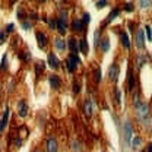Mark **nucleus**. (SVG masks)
<instances>
[{
  "instance_id": "1",
  "label": "nucleus",
  "mask_w": 152,
  "mask_h": 152,
  "mask_svg": "<svg viewBox=\"0 0 152 152\" xmlns=\"http://www.w3.org/2000/svg\"><path fill=\"white\" fill-rule=\"evenodd\" d=\"M134 110H136V117L139 123H142V126L149 130L152 127V115L149 105L146 102H139L137 105H134Z\"/></svg>"
},
{
  "instance_id": "2",
  "label": "nucleus",
  "mask_w": 152,
  "mask_h": 152,
  "mask_svg": "<svg viewBox=\"0 0 152 152\" xmlns=\"http://www.w3.org/2000/svg\"><path fill=\"white\" fill-rule=\"evenodd\" d=\"M132 134H133V127L130 121H124L123 124V139H124V143L126 145H130L132 142Z\"/></svg>"
},
{
  "instance_id": "3",
  "label": "nucleus",
  "mask_w": 152,
  "mask_h": 152,
  "mask_svg": "<svg viewBox=\"0 0 152 152\" xmlns=\"http://www.w3.org/2000/svg\"><path fill=\"white\" fill-rule=\"evenodd\" d=\"M77 64H79V57H77V54H70V56L66 58V66H67V70L70 73L75 72Z\"/></svg>"
},
{
  "instance_id": "4",
  "label": "nucleus",
  "mask_w": 152,
  "mask_h": 152,
  "mask_svg": "<svg viewBox=\"0 0 152 152\" xmlns=\"http://www.w3.org/2000/svg\"><path fill=\"white\" fill-rule=\"evenodd\" d=\"M118 73H120V67H118V64H117V63H113V64L110 66V69H108V77H110V80H111L113 83L117 82Z\"/></svg>"
},
{
  "instance_id": "5",
  "label": "nucleus",
  "mask_w": 152,
  "mask_h": 152,
  "mask_svg": "<svg viewBox=\"0 0 152 152\" xmlns=\"http://www.w3.org/2000/svg\"><path fill=\"white\" fill-rule=\"evenodd\" d=\"M66 15L67 13H64L63 15V12H61V16L57 19V31L61 34V35H64V32L67 31V23H66Z\"/></svg>"
},
{
  "instance_id": "6",
  "label": "nucleus",
  "mask_w": 152,
  "mask_h": 152,
  "mask_svg": "<svg viewBox=\"0 0 152 152\" xmlns=\"http://www.w3.org/2000/svg\"><path fill=\"white\" fill-rule=\"evenodd\" d=\"M18 113L20 117H26V114H28V105H26L25 99H19L18 101Z\"/></svg>"
},
{
  "instance_id": "7",
  "label": "nucleus",
  "mask_w": 152,
  "mask_h": 152,
  "mask_svg": "<svg viewBox=\"0 0 152 152\" xmlns=\"http://www.w3.org/2000/svg\"><path fill=\"white\" fill-rule=\"evenodd\" d=\"M35 37H37V41H38V47L39 48H45L47 47V37H45V34L38 31L35 34Z\"/></svg>"
},
{
  "instance_id": "8",
  "label": "nucleus",
  "mask_w": 152,
  "mask_h": 152,
  "mask_svg": "<svg viewBox=\"0 0 152 152\" xmlns=\"http://www.w3.org/2000/svg\"><path fill=\"white\" fill-rule=\"evenodd\" d=\"M48 82H50V85H51L53 89H58L60 85H61V79H60L58 75H51L48 77Z\"/></svg>"
},
{
  "instance_id": "9",
  "label": "nucleus",
  "mask_w": 152,
  "mask_h": 152,
  "mask_svg": "<svg viewBox=\"0 0 152 152\" xmlns=\"http://www.w3.org/2000/svg\"><path fill=\"white\" fill-rule=\"evenodd\" d=\"M136 45H137V48H140V50L145 48V39H143V31H142V29H139V31L136 32Z\"/></svg>"
},
{
  "instance_id": "10",
  "label": "nucleus",
  "mask_w": 152,
  "mask_h": 152,
  "mask_svg": "<svg viewBox=\"0 0 152 152\" xmlns=\"http://www.w3.org/2000/svg\"><path fill=\"white\" fill-rule=\"evenodd\" d=\"M72 29H73L75 32H82V31L85 29V23L82 22V19H75V20L72 22Z\"/></svg>"
},
{
  "instance_id": "11",
  "label": "nucleus",
  "mask_w": 152,
  "mask_h": 152,
  "mask_svg": "<svg viewBox=\"0 0 152 152\" xmlns=\"http://www.w3.org/2000/svg\"><path fill=\"white\" fill-rule=\"evenodd\" d=\"M9 107H6L4 108V113H3V117L0 118V132H3L4 130V127H6V124H7V120H9Z\"/></svg>"
},
{
  "instance_id": "12",
  "label": "nucleus",
  "mask_w": 152,
  "mask_h": 152,
  "mask_svg": "<svg viewBox=\"0 0 152 152\" xmlns=\"http://www.w3.org/2000/svg\"><path fill=\"white\" fill-rule=\"evenodd\" d=\"M45 149L47 152H57V140L54 137H50L45 143Z\"/></svg>"
},
{
  "instance_id": "13",
  "label": "nucleus",
  "mask_w": 152,
  "mask_h": 152,
  "mask_svg": "<svg viewBox=\"0 0 152 152\" xmlns=\"http://www.w3.org/2000/svg\"><path fill=\"white\" fill-rule=\"evenodd\" d=\"M47 60H48V64H50V67H51V69H57V67H58V64H60V63H58V58H57V56L54 54V53H50Z\"/></svg>"
},
{
  "instance_id": "14",
  "label": "nucleus",
  "mask_w": 152,
  "mask_h": 152,
  "mask_svg": "<svg viewBox=\"0 0 152 152\" xmlns=\"http://www.w3.org/2000/svg\"><path fill=\"white\" fill-rule=\"evenodd\" d=\"M83 113H85V115L89 118L91 115H92V101L88 98L86 101H85V104H83Z\"/></svg>"
},
{
  "instance_id": "15",
  "label": "nucleus",
  "mask_w": 152,
  "mask_h": 152,
  "mask_svg": "<svg viewBox=\"0 0 152 152\" xmlns=\"http://www.w3.org/2000/svg\"><path fill=\"white\" fill-rule=\"evenodd\" d=\"M120 42L124 48H130V41H129V37L124 31H120Z\"/></svg>"
},
{
  "instance_id": "16",
  "label": "nucleus",
  "mask_w": 152,
  "mask_h": 152,
  "mask_svg": "<svg viewBox=\"0 0 152 152\" xmlns=\"http://www.w3.org/2000/svg\"><path fill=\"white\" fill-rule=\"evenodd\" d=\"M118 15H120V9H117V7H115V9H113V10H111V12L108 13V16H107V19L104 20V25L110 23V22H111V20H114V19L117 18Z\"/></svg>"
},
{
  "instance_id": "17",
  "label": "nucleus",
  "mask_w": 152,
  "mask_h": 152,
  "mask_svg": "<svg viewBox=\"0 0 152 152\" xmlns=\"http://www.w3.org/2000/svg\"><path fill=\"white\" fill-rule=\"evenodd\" d=\"M54 45H56V48L57 50H61V51H64L66 50V42H64V39L63 38H60V37H57L56 39H54Z\"/></svg>"
},
{
  "instance_id": "18",
  "label": "nucleus",
  "mask_w": 152,
  "mask_h": 152,
  "mask_svg": "<svg viewBox=\"0 0 152 152\" xmlns=\"http://www.w3.org/2000/svg\"><path fill=\"white\" fill-rule=\"evenodd\" d=\"M79 50H80V53H83V54H88V51H89V47H88V42H86V39H85V38L79 39Z\"/></svg>"
},
{
  "instance_id": "19",
  "label": "nucleus",
  "mask_w": 152,
  "mask_h": 152,
  "mask_svg": "<svg viewBox=\"0 0 152 152\" xmlns=\"http://www.w3.org/2000/svg\"><path fill=\"white\" fill-rule=\"evenodd\" d=\"M69 48H70L72 54H76L79 51V42H76L75 38H70L69 39Z\"/></svg>"
},
{
  "instance_id": "20",
  "label": "nucleus",
  "mask_w": 152,
  "mask_h": 152,
  "mask_svg": "<svg viewBox=\"0 0 152 152\" xmlns=\"http://www.w3.org/2000/svg\"><path fill=\"white\" fill-rule=\"evenodd\" d=\"M99 50L102 51V53H107L108 51V48H110V41H108V38H104V39H101V42H99Z\"/></svg>"
},
{
  "instance_id": "21",
  "label": "nucleus",
  "mask_w": 152,
  "mask_h": 152,
  "mask_svg": "<svg viewBox=\"0 0 152 152\" xmlns=\"http://www.w3.org/2000/svg\"><path fill=\"white\" fill-rule=\"evenodd\" d=\"M44 69H45V63H44V61H37V63H35V73H37L38 76L44 72Z\"/></svg>"
},
{
  "instance_id": "22",
  "label": "nucleus",
  "mask_w": 152,
  "mask_h": 152,
  "mask_svg": "<svg viewBox=\"0 0 152 152\" xmlns=\"http://www.w3.org/2000/svg\"><path fill=\"white\" fill-rule=\"evenodd\" d=\"M101 29H96L95 31V34H94V45L98 48V45H99V42H101Z\"/></svg>"
},
{
  "instance_id": "23",
  "label": "nucleus",
  "mask_w": 152,
  "mask_h": 152,
  "mask_svg": "<svg viewBox=\"0 0 152 152\" xmlns=\"http://www.w3.org/2000/svg\"><path fill=\"white\" fill-rule=\"evenodd\" d=\"M70 149H72V152H82V146H80V143L77 140H72Z\"/></svg>"
},
{
  "instance_id": "24",
  "label": "nucleus",
  "mask_w": 152,
  "mask_h": 152,
  "mask_svg": "<svg viewBox=\"0 0 152 152\" xmlns=\"http://www.w3.org/2000/svg\"><path fill=\"white\" fill-rule=\"evenodd\" d=\"M140 143H142V139H140L139 136H136V137H134V139H133V140H132V146H133V149H134V148L137 149Z\"/></svg>"
},
{
  "instance_id": "25",
  "label": "nucleus",
  "mask_w": 152,
  "mask_h": 152,
  "mask_svg": "<svg viewBox=\"0 0 152 152\" xmlns=\"http://www.w3.org/2000/svg\"><path fill=\"white\" fill-rule=\"evenodd\" d=\"M129 89L130 91H133L134 89V76L129 72Z\"/></svg>"
},
{
  "instance_id": "26",
  "label": "nucleus",
  "mask_w": 152,
  "mask_h": 152,
  "mask_svg": "<svg viewBox=\"0 0 152 152\" xmlns=\"http://www.w3.org/2000/svg\"><path fill=\"white\" fill-rule=\"evenodd\" d=\"M22 28H23L25 31H29V29L32 28V23H31L29 20H23V22H22Z\"/></svg>"
},
{
  "instance_id": "27",
  "label": "nucleus",
  "mask_w": 152,
  "mask_h": 152,
  "mask_svg": "<svg viewBox=\"0 0 152 152\" xmlns=\"http://www.w3.org/2000/svg\"><path fill=\"white\" fill-rule=\"evenodd\" d=\"M6 67H7V56L4 54V56H3V58H1V64H0V69H1V70H4Z\"/></svg>"
},
{
  "instance_id": "28",
  "label": "nucleus",
  "mask_w": 152,
  "mask_h": 152,
  "mask_svg": "<svg viewBox=\"0 0 152 152\" xmlns=\"http://www.w3.org/2000/svg\"><path fill=\"white\" fill-rule=\"evenodd\" d=\"M79 91H80V82H79V80H75V82H73V92H75V94H79Z\"/></svg>"
},
{
  "instance_id": "29",
  "label": "nucleus",
  "mask_w": 152,
  "mask_h": 152,
  "mask_svg": "<svg viewBox=\"0 0 152 152\" xmlns=\"http://www.w3.org/2000/svg\"><path fill=\"white\" fill-rule=\"evenodd\" d=\"M82 22H83V23H89V22H91V15H89L88 12H85V13H83V19H82Z\"/></svg>"
},
{
  "instance_id": "30",
  "label": "nucleus",
  "mask_w": 152,
  "mask_h": 152,
  "mask_svg": "<svg viewBox=\"0 0 152 152\" xmlns=\"http://www.w3.org/2000/svg\"><path fill=\"white\" fill-rule=\"evenodd\" d=\"M48 26H50V29H57V20L56 19L48 20Z\"/></svg>"
},
{
  "instance_id": "31",
  "label": "nucleus",
  "mask_w": 152,
  "mask_h": 152,
  "mask_svg": "<svg viewBox=\"0 0 152 152\" xmlns=\"http://www.w3.org/2000/svg\"><path fill=\"white\" fill-rule=\"evenodd\" d=\"M20 57H22L25 61H29V60H31V53H28V51H23V53L20 54Z\"/></svg>"
},
{
  "instance_id": "32",
  "label": "nucleus",
  "mask_w": 152,
  "mask_h": 152,
  "mask_svg": "<svg viewBox=\"0 0 152 152\" xmlns=\"http://www.w3.org/2000/svg\"><path fill=\"white\" fill-rule=\"evenodd\" d=\"M146 37H148V41H152V31H151V26L149 25H146Z\"/></svg>"
},
{
  "instance_id": "33",
  "label": "nucleus",
  "mask_w": 152,
  "mask_h": 152,
  "mask_svg": "<svg viewBox=\"0 0 152 152\" xmlns=\"http://www.w3.org/2000/svg\"><path fill=\"white\" fill-rule=\"evenodd\" d=\"M133 9H134V7H133L132 3H124V10H127V12H132Z\"/></svg>"
},
{
  "instance_id": "34",
  "label": "nucleus",
  "mask_w": 152,
  "mask_h": 152,
  "mask_svg": "<svg viewBox=\"0 0 152 152\" xmlns=\"http://www.w3.org/2000/svg\"><path fill=\"white\" fill-rule=\"evenodd\" d=\"M95 80H96V82L101 80V70H99V69H95Z\"/></svg>"
},
{
  "instance_id": "35",
  "label": "nucleus",
  "mask_w": 152,
  "mask_h": 152,
  "mask_svg": "<svg viewBox=\"0 0 152 152\" xmlns=\"http://www.w3.org/2000/svg\"><path fill=\"white\" fill-rule=\"evenodd\" d=\"M6 41V31H0V44Z\"/></svg>"
},
{
  "instance_id": "36",
  "label": "nucleus",
  "mask_w": 152,
  "mask_h": 152,
  "mask_svg": "<svg viewBox=\"0 0 152 152\" xmlns=\"http://www.w3.org/2000/svg\"><path fill=\"white\" fill-rule=\"evenodd\" d=\"M105 4H107V1H105V0L96 1V7H98V9H102V7H105Z\"/></svg>"
},
{
  "instance_id": "37",
  "label": "nucleus",
  "mask_w": 152,
  "mask_h": 152,
  "mask_svg": "<svg viewBox=\"0 0 152 152\" xmlns=\"http://www.w3.org/2000/svg\"><path fill=\"white\" fill-rule=\"evenodd\" d=\"M139 4H140V7H143V9H145V7H149L152 3L151 1H143V0H142V1H139Z\"/></svg>"
},
{
  "instance_id": "38",
  "label": "nucleus",
  "mask_w": 152,
  "mask_h": 152,
  "mask_svg": "<svg viewBox=\"0 0 152 152\" xmlns=\"http://www.w3.org/2000/svg\"><path fill=\"white\" fill-rule=\"evenodd\" d=\"M115 101L120 104V101H121V96H120V89L118 88H115Z\"/></svg>"
},
{
  "instance_id": "39",
  "label": "nucleus",
  "mask_w": 152,
  "mask_h": 152,
  "mask_svg": "<svg viewBox=\"0 0 152 152\" xmlns=\"http://www.w3.org/2000/svg\"><path fill=\"white\" fill-rule=\"evenodd\" d=\"M12 31H13V23H9V25L6 26V34H7V32H12Z\"/></svg>"
},
{
  "instance_id": "40",
  "label": "nucleus",
  "mask_w": 152,
  "mask_h": 152,
  "mask_svg": "<svg viewBox=\"0 0 152 152\" xmlns=\"http://www.w3.org/2000/svg\"><path fill=\"white\" fill-rule=\"evenodd\" d=\"M18 18L19 19H23V10H22V9H19V10H18Z\"/></svg>"
},
{
  "instance_id": "41",
  "label": "nucleus",
  "mask_w": 152,
  "mask_h": 152,
  "mask_svg": "<svg viewBox=\"0 0 152 152\" xmlns=\"http://www.w3.org/2000/svg\"><path fill=\"white\" fill-rule=\"evenodd\" d=\"M148 152H152V143H149V145H148Z\"/></svg>"
},
{
  "instance_id": "42",
  "label": "nucleus",
  "mask_w": 152,
  "mask_h": 152,
  "mask_svg": "<svg viewBox=\"0 0 152 152\" xmlns=\"http://www.w3.org/2000/svg\"><path fill=\"white\" fill-rule=\"evenodd\" d=\"M35 152H38V151H35Z\"/></svg>"
}]
</instances>
